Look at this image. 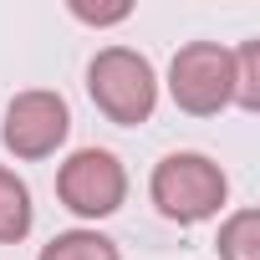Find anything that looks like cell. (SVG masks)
<instances>
[{
  "instance_id": "7",
  "label": "cell",
  "mask_w": 260,
  "mask_h": 260,
  "mask_svg": "<svg viewBox=\"0 0 260 260\" xmlns=\"http://www.w3.org/2000/svg\"><path fill=\"white\" fill-rule=\"evenodd\" d=\"M36 260H122V250H117L112 235L82 224V230H61V235H51V240L41 245Z\"/></svg>"
},
{
  "instance_id": "4",
  "label": "cell",
  "mask_w": 260,
  "mask_h": 260,
  "mask_svg": "<svg viewBox=\"0 0 260 260\" xmlns=\"http://www.w3.org/2000/svg\"><path fill=\"white\" fill-rule=\"evenodd\" d=\"M56 199L77 219H107L127 204V169L112 148H77L56 169Z\"/></svg>"
},
{
  "instance_id": "6",
  "label": "cell",
  "mask_w": 260,
  "mask_h": 260,
  "mask_svg": "<svg viewBox=\"0 0 260 260\" xmlns=\"http://www.w3.org/2000/svg\"><path fill=\"white\" fill-rule=\"evenodd\" d=\"M31 224H36V204H31L26 179L0 164V245H21Z\"/></svg>"
},
{
  "instance_id": "3",
  "label": "cell",
  "mask_w": 260,
  "mask_h": 260,
  "mask_svg": "<svg viewBox=\"0 0 260 260\" xmlns=\"http://www.w3.org/2000/svg\"><path fill=\"white\" fill-rule=\"evenodd\" d=\"M67 138H72V107H67L61 92L31 87V92H16V97L6 102V117H0V143H6V153H16L21 164L51 158Z\"/></svg>"
},
{
  "instance_id": "10",
  "label": "cell",
  "mask_w": 260,
  "mask_h": 260,
  "mask_svg": "<svg viewBox=\"0 0 260 260\" xmlns=\"http://www.w3.org/2000/svg\"><path fill=\"white\" fill-rule=\"evenodd\" d=\"M77 21H87V26H122L127 16H133V6H127V0H122V6H82V0H72V6H67Z\"/></svg>"
},
{
  "instance_id": "5",
  "label": "cell",
  "mask_w": 260,
  "mask_h": 260,
  "mask_svg": "<svg viewBox=\"0 0 260 260\" xmlns=\"http://www.w3.org/2000/svg\"><path fill=\"white\" fill-rule=\"evenodd\" d=\"M230 77L235 56L219 41H189L169 61V97L189 117H219L230 107Z\"/></svg>"
},
{
  "instance_id": "9",
  "label": "cell",
  "mask_w": 260,
  "mask_h": 260,
  "mask_svg": "<svg viewBox=\"0 0 260 260\" xmlns=\"http://www.w3.org/2000/svg\"><path fill=\"white\" fill-rule=\"evenodd\" d=\"M230 56H235L230 107H240V112H260V41H245V46H235Z\"/></svg>"
},
{
  "instance_id": "8",
  "label": "cell",
  "mask_w": 260,
  "mask_h": 260,
  "mask_svg": "<svg viewBox=\"0 0 260 260\" xmlns=\"http://www.w3.org/2000/svg\"><path fill=\"white\" fill-rule=\"evenodd\" d=\"M219 260H260V209H235L214 235Z\"/></svg>"
},
{
  "instance_id": "1",
  "label": "cell",
  "mask_w": 260,
  "mask_h": 260,
  "mask_svg": "<svg viewBox=\"0 0 260 260\" xmlns=\"http://www.w3.org/2000/svg\"><path fill=\"white\" fill-rule=\"evenodd\" d=\"M148 199L153 209L169 219V224H204L224 209L230 199V179L224 169L209 158V153H194V148H179V153H164L148 174Z\"/></svg>"
},
{
  "instance_id": "2",
  "label": "cell",
  "mask_w": 260,
  "mask_h": 260,
  "mask_svg": "<svg viewBox=\"0 0 260 260\" xmlns=\"http://www.w3.org/2000/svg\"><path fill=\"white\" fill-rule=\"evenodd\" d=\"M87 97L92 107L117 122V127H138L158 107V72L143 51L133 46H102L87 61Z\"/></svg>"
}]
</instances>
